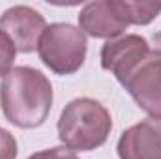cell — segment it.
Segmentation results:
<instances>
[{"label":"cell","instance_id":"7c38bea8","mask_svg":"<svg viewBox=\"0 0 161 159\" xmlns=\"http://www.w3.org/2000/svg\"><path fill=\"white\" fill-rule=\"evenodd\" d=\"M17 157V140L15 137L0 127V159H15Z\"/></svg>","mask_w":161,"mask_h":159},{"label":"cell","instance_id":"5b68a950","mask_svg":"<svg viewBox=\"0 0 161 159\" xmlns=\"http://www.w3.org/2000/svg\"><path fill=\"white\" fill-rule=\"evenodd\" d=\"M129 26V15L124 0L88 2L79 13V30L97 40L120 38Z\"/></svg>","mask_w":161,"mask_h":159},{"label":"cell","instance_id":"4fadbf2b","mask_svg":"<svg viewBox=\"0 0 161 159\" xmlns=\"http://www.w3.org/2000/svg\"><path fill=\"white\" fill-rule=\"evenodd\" d=\"M154 51L158 54H161V30L158 34H154Z\"/></svg>","mask_w":161,"mask_h":159},{"label":"cell","instance_id":"ba28073f","mask_svg":"<svg viewBox=\"0 0 161 159\" xmlns=\"http://www.w3.org/2000/svg\"><path fill=\"white\" fill-rule=\"evenodd\" d=\"M116 152L120 159H161V120L148 118L127 127Z\"/></svg>","mask_w":161,"mask_h":159},{"label":"cell","instance_id":"8fae6325","mask_svg":"<svg viewBox=\"0 0 161 159\" xmlns=\"http://www.w3.org/2000/svg\"><path fill=\"white\" fill-rule=\"evenodd\" d=\"M28 159H80L77 157V154L66 146H54V148H47L32 154Z\"/></svg>","mask_w":161,"mask_h":159},{"label":"cell","instance_id":"9c48e42d","mask_svg":"<svg viewBox=\"0 0 161 159\" xmlns=\"http://www.w3.org/2000/svg\"><path fill=\"white\" fill-rule=\"evenodd\" d=\"M129 15V25H148L161 13V2L148 0H124Z\"/></svg>","mask_w":161,"mask_h":159},{"label":"cell","instance_id":"7a4b0ae2","mask_svg":"<svg viewBox=\"0 0 161 159\" xmlns=\"http://www.w3.org/2000/svg\"><path fill=\"white\" fill-rule=\"evenodd\" d=\"M58 139L73 152H92L103 146L111 135V112L97 99L77 97L69 101L58 118Z\"/></svg>","mask_w":161,"mask_h":159},{"label":"cell","instance_id":"277c9868","mask_svg":"<svg viewBox=\"0 0 161 159\" xmlns=\"http://www.w3.org/2000/svg\"><path fill=\"white\" fill-rule=\"evenodd\" d=\"M122 86L150 118L161 120V54L152 51Z\"/></svg>","mask_w":161,"mask_h":159},{"label":"cell","instance_id":"3957f363","mask_svg":"<svg viewBox=\"0 0 161 159\" xmlns=\"http://www.w3.org/2000/svg\"><path fill=\"white\" fill-rule=\"evenodd\" d=\"M86 36L69 23H53L41 34L38 54L56 75L77 73L86 60Z\"/></svg>","mask_w":161,"mask_h":159},{"label":"cell","instance_id":"30bf717a","mask_svg":"<svg viewBox=\"0 0 161 159\" xmlns=\"http://www.w3.org/2000/svg\"><path fill=\"white\" fill-rule=\"evenodd\" d=\"M15 54H17V49H15L13 41L0 30V77H4L6 73L11 71V66L15 62Z\"/></svg>","mask_w":161,"mask_h":159},{"label":"cell","instance_id":"8992f818","mask_svg":"<svg viewBox=\"0 0 161 159\" xmlns=\"http://www.w3.org/2000/svg\"><path fill=\"white\" fill-rule=\"evenodd\" d=\"M45 28V17L30 6H11L0 15V30L13 41L17 52L36 51Z\"/></svg>","mask_w":161,"mask_h":159},{"label":"cell","instance_id":"6da1fadb","mask_svg":"<svg viewBox=\"0 0 161 159\" xmlns=\"http://www.w3.org/2000/svg\"><path fill=\"white\" fill-rule=\"evenodd\" d=\"M0 107L9 123L21 129L40 127L53 107V84L36 68H13L0 80Z\"/></svg>","mask_w":161,"mask_h":159},{"label":"cell","instance_id":"52a82bcc","mask_svg":"<svg viewBox=\"0 0 161 159\" xmlns=\"http://www.w3.org/2000/svg\"><path fill=\"white\" fill-rule=\"evenodd\" d=\"M148 41L137 34H125L120 38L109 40L101 47V68L111 71L118 82H124L125 77L152 52Z\"/></svg>","mask_w":161,"mask_h":159}]
</instances>
